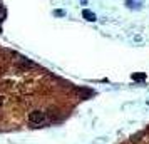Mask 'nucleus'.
Masks as SVG:
<instances>
[{
	"label": "nucleus",
	"mask_w": 149,
	"mask_h": 144,
	"mask_svg": "<svg viewBox=\"0 0 149 144\" xmlns=\"http://www.w3.org/2000/svg\"><path fill=\"white\" fill-rule=\"evenodd\" d=\"M92 94L0 45V132L59 124Z\"/></svg>",
	"instance_id": "1"
},
{
	"label": "nucleus",
	"mask_w": 149,
	"mask_h": 144,
	"mask_svg": "<svg viewBox=\"0 0 149 144\" xmlns=\"http://www.w3.org/2000/svg\"><path fill=\"white\" fill-rule=\"evenodd\" d=\"M122 144H149V126L144 128L142 131L136 132L129 137L127 141H124Z\"/></svg>",
	"instance_id": "2"
},
{
	"label": "nucleus",
	"mask_w": 149,
	"mask_h": 144,
	"mask_svg": "<svg viewBox=\"0 0 149 144\" xmlns=\"http://www.w3.org/2000/svg\"><path fill=\"white\" fill-rule=\"evenodd\" d=\"M82 17H84L86 20H89V22H94V20H95V15L91 12V10H87V8H86V10H82Z\"/></svg>",
	"instance_id": "3"
},
{
	"label": "nucleus",
	"mask_w": 149,
	"mask_h": 144,
	"mask_svg": "<svg viewBox=\"0 0 149 144\" xmlns=\"http://www.w3.org/2000/svg\"><path fill=\"white\" fill-rule=\"evenodd\" d=\"M146 79V74L144 72H141V74H133V80H142Z\"/></svg>",
	"instance_id": "4"
},
{
	"label": "nucleus",
	"mask_w": 149,
	"mask_h": 144,
	"mask_svg": "<svg viewBox=\"0 0 149 144\" xmlns=\"http://www.w3.org/2000/svg\"><path fill=\"white\" fill-rule=\"evenodd\" d=\"M54 15L55 17H64V15H65V12H64V10H55Z\"/></svg>",
	"instance_id": "5"
}]
</instances>
